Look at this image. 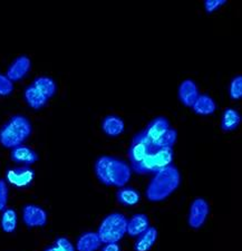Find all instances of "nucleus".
<instances>
[{"mask_svg":"<svg viewBox=\"0 0 242 251\" xmlns=\"http://www.w3.org/2000/svg\"><path fill=\"white\" fill-rule=\"evenodd\" d=\"M31 68V60L26 55H20L8 67L6 76L11 82H17L25 77Z\"/></svg>","mask_w":242,"mask_h":251,"instance_id":"obj_11","label":"nucleus"},{"mask_svg":"<svg viewBox=\"0 0 242 251\" xmlns=\"http://www.w3.org/2000/svg\"><path fill=\"white\" fill-rule=\"evenodd\" d=\"M181 184V174L174 165H169L154 173L147 184L145 196L151 202H161L174 193Z\"/></svg>","mask_w":242,"mask_h":251,"instance_id":"obj_2","label":"nucleus"},{"mask_svg":"<svg viewBox=\"0 0 242 251\" xmlns=\"http://www.w3.org/2000/svg\"><path fill=\"white\" fill-rule=\"evenodd\" d=\"M157 230L154 226H150L146 231H144L139 237H136L135 244H134V251H150L152 247L155 245L157 240Z\"/></svg>","mask_w":242,"mask_h":251,"instance_id":"obj_19","label":"nucleus"},{"mask_svg":"<svg viewBox=\"0 0 242 251\" xmlns=\"http://www.w3.org/2000/svg\"><path fill=\"white\" fill-rule=\"evenodd\" d=\"M45 251H76V249L71 240L65 237H59L56 239L54 245L48 247Z\"/></svg>","mask_w":242,"mask_h":251,"instance_id":"obj_26","label":"nucleus"},{"mask_svg":"<svg viewBox=\"0 0 242 251\" xmlns=\"http://www.w3.org/2000/svg\"><path fill=\"white\" fill-rule=\"evenodd\" d=\"M177 140V132L176 129L170 127L164 135L153 145L152 149H164V148H173L176 143Z\"/></svg>","mask_w":242,"mask_h":251,"instance_id":"obj_24","label":"nucleus"},{"mask_svg":"<svg viewBox=\"0 0 242 251\" xmlns=\"http://www.w3.org/2000/svg\"><path fill=\"white\" fill-rule=\"evenodd\" d=\"M24 99H25L26 103L31 108H34V110H40L48 102L47 97L39 90H37L33 84L25 88V91H24Z\"/></svg>","mask_w":242,"mask_h":251,"instance_id":"obj_18","label":"nucleus"},{"mask_svg":"<svg viewBox=\"0 0 242 251\" xmlns=\"http://www.w3.org/2000/svg\"><path fill=\"white\" fill-rule=\"evenodd\" d=\"M102 241L98 237L97 232H84L80 234L79 238L76 242V250L77 251H97L100 246H102Z\"/></svg>","mask_w":242,"mask_h":251,"instance_id":"obj_16","label":"nucleus"},{"mask_svg":"<svg viewBox=\"0 0 242 251\" xmlns=\"http://www.w3.org/2000/svg\"><path fill=\"white\" fill-rule=\"evenodd\" d=\"M35 172L29 167L9 169L6 173V179L16 188H26L34 181Z\"/></svg>","mask_w":242,"mask_h":251,"instance_id":"obj_10","label":"nucleus"},{"mask_svg":"<svg viewBox=\"0 0 242 251\" xmlns=\"http://www.w3.org/2000/svg\"><path fill=\"white\" fill-rule=\"evenodd\" d=\"M124 128V121L118 115H106L102 121V131L110 137L120 136Z\"/></svg>","mask_w":242,"mask_h":251,"instance_id":"obj_15","label":"nucleus"},{"mask_svg":"<svg viewBox=\"0 0 242 251\" xmlns=\"http://www.w3.org/2000/svg\"><path fill=\"white\" fill-rule=\"evenodd\" d=\"M17 212L11 208H6L0 217V226L6 233H13L17 229Z\"/></svg>","mask_w":242,"mask_h":251,"instance_id":"obj_23","label":"nucleus"},{"mask_svg":"<svg viewBox=\"0 0 242 251\" xmlns=\"http://www.w3.org/2000/svg\"><path fill=\"white\" fill-rule=\"evenodd\" d=\"M127 219L124 214L113 212L107 214L100 222L97 234L102 244H118L126 234Z\"/></svg>","mask_w":242,"mask_h":251,"instance_id":"obj_4","label":"nucleus"},{"mask_svg":"<svg viewBox=\"0 0 242 251\" xmlns=\"http://www.w3.org/2000/svg\"><path fill=\"white\" fill-rule=\"evenodd\" d=\"M14 92V83L6 75L0 74V95L8 96Z\"/></svg>","mask_w":242,"mask_h":251,"instance_id":"obj_27","label":"nucleus"},{"mask_svg":"<svg viewBox=\"0 0 242 251\" xmlns=\"http://www.w3.org/2000/svg\"><path fill=\"white\" fill-rule=\"evenodd\" d=\"M10 159L15 163L24 164L25 167H29V165L34 164L38 161V154L31 148L23 144L11 149Z\"/></svg>","mask_w":242,"mask_h":251,"instance_id":"obj_12","label":"nucleus"},{"mask_svg":"<svg viewBox=\"0 0 242 251\" xmlns=\"http://www.w3.org/2000/svg\"><path fill=\"white\" fill-rule=\"evenodd\" d=\"M33 133V125L28 117L16 114L10 117L0 128V144L6 149L23 145Z\"/></svg>","mask_w":242,"mask_h":251,"instance_id":"obj_3","label":"nucleus"},{"mask_svg":"<svg viewBox=\"0 0 242 251\" xmlns=\"http://www.w3.org/2000/svg\"><path fill=\"white\" fill-rule=\"evenodd\" d=\"M225 3H227V0H205L204 9L208 14H212L219 9L220 7L224 6Z\"/></svg>","mask_w":242,"mask_h":251,"instance_id":"obj_29","label":"nucleus"},{"mask_svg":"<svg viewBox=\"0 0 242 251\" xmlns=\"http://www.w3.org/2000/svg\"><path fill=\"white\" fill-rule=\"evenodd\" d=\"M192 111L197 115H211L217 110V104L211 96L207 94H199L195 102L192 105Z\"/></svg>","mask_w":242,"mask_h":251,"instance_id":"obj_17","label":"nucleus"},{"mask_svg":"<svg viewBox=\"0 0 242 251\" xmlns=\"http://www.w3.org/2000/svg\"><path fill=\"white\" fill-rule=\"evenodd\" d=\"M100 251H121L119 244H106Z\"/></svg>","mask_w":242,"mask_h":251,"instance_id":"obj_30","label":"nucleus"},{"mask_svg":"<svg viewBox=\"0 0 242 251\" xmlns=\"http://www.w3.org/2000/svg\"><path fill=\"white\" fill-rule=\"evenodd\" d=\"M34 86L45 95L48 100L54 96L57 92V85L51 77L48 76H38L33 82Z\"/></svg>","mask_w":242,"mask_h":251,"instance_id":"obj_21","label":"nucleus"},{"mask_svg":"<svg viewBox=\"0 0 242 251\" xmlns=\"http://www.w3.org/2000/svg\"><path fill=\"white\" fill-rule=\"evenodd\" d=\"M94 173L100 183L106 187L123 188L132 176V169L127 162L111 155H102L94 163Z\"/></svg>","mask_w":242,"mask_h":251,"instance_id":"obj_1","label":"nucleus"},{"mask_svg":"<svg viewBox=\"0 0 242 251\" xmlns=\"http://www.w3.org/2000/svg\"><path fill=\"white\" fill-rule=\"evenodd\" d=\"M8 202V187L5 180L0 179V212L7 208Z\"/></svg>","mask_w":242,"mask_h":251,"instance_id":"obj_28","label":"nucleus"},{"mask_svg":"<svg viewBox=\"0 0 242 251\" xmlns=\"http://www.w3.org/2000/svg\"><path fill=\"white\" fill-rule=\"evenodd\" d=\"M179 100L184 106L192 107L193 103L195 102V100L199 96V88L195 84L194 80L192 79H185L179 86Z\"/></svg>","mask_w":242,"mask_h":251,"instance_id":"obj_13","label":"nucleus"},{"mask_svg":"<svg viewBox=\"0 0 242 251\" xmlns=\"http://www.w3.org/2000/svg\"><path fill=\"white\" fill-rule=\"evenodd\" d=\"M210 212V205L203 198H195L189 210L188 222L192 229H200L207 221Z\"/></svg>","mask_w":242,"mask_h":251,"instance_id":"obj_7","label":"nucleus"},{"mask_svg":"<svg viewBox=\"0 0 242 251\" xmlns=\"http://www.w3.org/2000/svg\"><path fill=\"white\" fill-rule=\"evenodd\" d=\"M150 219L146 214L144 213H136L132 216L130 219H127L126 226V233L130 237H139L144 231L150 228Z\"/></svg>","mask_w":242,"mask_h":251,"instance_id":"obj_14","label":"nucleus"},{"mask_svg":"<svg viewBox=\"0 0 242 251\" xmlns=\"http://www.w3.org/2000/svg\"><path fill=\"white\" fill-rule=\"evenodd\" d=\"M151 151L152 145L148 143L146 139H145L143 133H136V134L133 136L130 148H128L127 151L131 169L140 164Z\"/></svg>","mask_w":242,"mask_h":251,"instance_id":"obj_6","label":"nucleus"},{"mask_svg":"<svg viewBox=\"0 0 242 251\" xmlns=\"http://www.w3.org/2000/svg\"><path fill=\"white\" fill-rule=\"evenodd\" d=\"M229 96L233 100H239L242 97V75L235 76L229 85Z\"/></svg>","mask_w":242,"mask_h":251,"instance_id":"obj_25","label":"nucleus"},{"mask_svg":"<svg viewBox=\"0 0 242 251\" xmlns=\"http://www.w3.org/2000/svg\"><path fill=\"white\" fill-rule=\"evenodd\" d=\"M116 198L119 203L125 206L136 205L141 201V194L135 189L128 187L121 188L116 193Z\"/></svg>","mask_w":242,"mask_h":251,"instance_id":"obj_22","label":"nucleus"},{"mask_svg":"<svg viewBox=\"0 0 242 251\" xmlns=\"http://www.w3.org/2000/svg\"><path fill=\"white\" fill-rule=\"evenodd\" d=\"M173 157H174L173 148L152 149V151L140 164L132 168V171L138 174H154L171 165Z\"/></svg>","mask_w":242,"mask_h":251,"instance_id":"obj_5","label":"nucleus"},{"mask_svg":"<svg viewBox=\"0 0 242 251\" xmlns=\"http://www.w3.org/2000/svg\"><path fill=\"white\" fill-rule=\"evenodd\" d=\"M170 127V122H169L167 117L157 116L146 125V127L143 129L142 133L148 143L153 147Z\"/></svg>","mask_w":242,"mask_h":251,"instance_id":"obj_8","label":"nucleus"},{"mask_svg":"<svg viewBox=\"0 0 242 251\" xmlns=\"http://www.w3.org/2000/svg\"><path fill=\"white\" fill-rule=\"evenodd\" d=\"M241 123V115L235 108H225L221 117V128L224 132L235 131Z\"/></svg>","mask_w":242,"mask_h":251,"instance_id":"obj_20","label":"nucleus"},{"mask_svg":"<svg viewBox=\"0 0 242 251\" xmlns=\"http://www.w3.org/2000/svg\"><path fill=\"white\" fill-rule=\"evenodd\" d=\"M23 221L28 228H39L47 224V212L37 204H26L23 208Z\"/></svg>","mask_w":242,"mask_h":251,"instance_id":"obj_9","label":"nucleus"}]
</instances>
